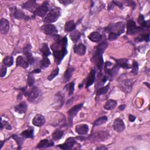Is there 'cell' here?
Segmentation results:
<instances>
[{
  "mask_svg": "<svg viewBox=\"0 0 150 150\" xmlns=\"http://www.w3.org/2000/svg\"><path fill=\"white\" fill-rule=\"evenodd\" d=\"M7 74V68L6 66H2L0 71V76L1 77H4Z\"/></svg>",
  "mask_w": 150,
  "mask_h": 150,
  "instance_id": "bcb514c9",
  "label": "cell"
},
{
  "mask_svg": "<svg viewBox=\"0 0 150 150\" xmlns=\"http://www.w3.org/2000/svg\"><path fill=\"white\" fill-rule=\"evenodd\" d=\"M35 83V78L33 75L29 74L28 77V86H32Z\"/></svg>",
  "mask_w": 150,
  "mask_h": 150,
  "instance_id": "ee69618b",
  "label": "cell"
},
{
  "mask_svg": "<svg viewBox=\"0 0 150 150\" xmlns=\"http://www.w3.org/2000/svg\"><path fill=\"white\" fill-rule=\"evenodd\" d=\"M73 50H74V52L77 55L79 56H83L86 53V46L84 45L83 44H79L78 45H75L74 46Z\"/></svg>",
  "mask_w": 150,
  "mask_h": 150,
  "instance_id": "44dd1931",
  "label": "cell"
},
{
  "mask_svg": "<svg viewBox=\"0 0 150 150\" xmlns=\"http://www.w3.org/2000/svg\"><path fill=\"white\" fill-rule=\"evenodd\" d=\"M110 87V85L108 84L103 87H102L100 88H99L98 91H97V96H100L102 95H104L106 94L108 91H109V89Z\"/></svg>",
  "mask_w": 150,
  "mask_h": 150,
  "instance_id": "ab89813d",
  "label": "cell"
},
{
  "mask_svg": "<svg viewBox=\"0 0 150 150\" xmlns=\"http://www.w3.org/2000/svg\"><path fill=\"white\" fill-rule=\"evenodd\" d=\"M76 141L75 138L73 137H69L68 138L65 143L63 144H60L57 145V147L60 148L62 149H68L72 148L75 144H76Z\"/></svg>",
  "mask_w": 150,
  "mask_h": 150,
  "instance_id": "5bb4252c",
  "label": "cell"
},
{
  "mask_svg": "<svg viewBox=\"0 0 150 150\" xmlns=\"http://www.w3.org/2000/svg\"><path fill=\"white\" fill-rule=\"evenodd\" d=\"M24 95L27 97L28 100L34 103H38L42 99V92L37 86H33L28 91L24 90Z\"/></svg>",
  "mask_w": 150,
  "mask_h": 150,
  "instance_id": "277c9868",
  "label": "cell"
},
{
  "mask_svg": "<svg viewBox=\"0 0 150 150\" xmlns=\"http://www.w3.org/2000/svg\"><path fill=\"white\" fill-rule=\"evenodd\" d=\"M49 9L46 5L43 4L39 7H38L35 11L34 12L35 16H38L40 17H44L46 13L48 12Z\"/></svg>",
  "mask_w": 150,
  "mask_h": 150,
  "instance_id": "e0dca14e",
  "label": "cell"
},
{
  "mask_svg": "<svg viewBox=\"0 0 150 150\" xmlns=\"http://www.w3.org/2000/svg\"><path fill=\"white\" fill-rule=\"evenodd\" d=\"M55 42L51 45V49L53 51L55 62L59 64L64 56L67 54L68 39L66 37L61 39V37L57 34L53 36Z\"/></svg>",
  "mask_w": 150,
  "mask_h": 150,
  "instance_id": "6da1fadb",
  "label": "cell"
},
{
  "mask_svg": "<svg viewBox=\"0 0 150 150\" xmlns=\"http://www.w3.org/2000/svg\"><path fill=\"white\" fill-rule=\"evenodd\" d=\"M66 88H68V90L69 91V96H72L74 92L75 91V83L74 82H72L69 84H68L66 87Z\"/></svg>",
  "mask_w": 150,
  "mask_h": 150,
  "instance_id": "b9f144b4",
  "label": "cell"
},
{
  "mask_svg": "<svg viewBox=\"0 0 150 150\" xmlns=\"http://www.w3.org/2000/svg\"><path fill=\"white\" fill-rule=\"evenodd\" d=\"M126 108V105L125 104H122V105H120L119 107H118V109L120 110L121 111H123L124 110V109Z\"/></svg>",
  "mask_w": 150,
  "mask_h": 150,
  "instance_id": "681fc988",
  "label": "cell"
},
{
  "mask_svg": "<svg viewBox=\"0 0 150 150\" xmlns=\"http://www.w3.org/2000/svg\"><path fill=\"white\" fill-rule=\"evenodd\" d=\"M16 64L17 66L21 67L24 69H26L29 66V62L27 61L25 57H23L22 56H19L17 58Z\"/></svg>",
  "mask_w": 150,
  "mask_h": 150,
  "instance_id": "d6986e66",
  "label": "cell"
},
{
  "mask_svg": "<svg viewBox=\"0 0 150 150\" xmlns=\"http://www.w3.org/2000/svg\"><path fill=\"white\" fill-rule=\"evenodd\" d=\"M113 127L114 130L117 133H122L125 129L126 126L123 120L121 118H116L113 123Z\"/></svg>",
  "mask_w": 150,
  "mask_h": 150,
  "instance_id": "8fae6325",
  "label": "cell"
},
{
  "mask_svg": "<svg viewBox=\"0 0 150 150\" xmlns=\"http://www.w3.org/2000/svg\"><path fill=\"white\" fill-rule=\"evenodd\" d=\"M74 70H75L74 68H68L66 71V72H65V74H64V79H65V82H68L69 80V79L71 78V77L72 76Z\"/></svg>",
  "mask_w": 150,
  "mask_h": 150,
  "instance_id": "74e56055",
  "label": "cell"
},
{
  "mask_svg": "<svg viewBox=\"0 0 150 150\" xmlns=\"http://www.w3.org/2000/svg\"><path fill=\"white\" fill-rule=\"evenodd\" d=\"M3 127H5L6 129H7L8 130H11L12 129L11 126L7 122H6V121L3 122L1 118V129H3Z\"/></svg>",
  "mask_w": 150,
  "mask_h": 150,
  "instance_id": "f6af8a7d",
  "label": "cell"
},
{
  "mask_svg": "<svg viewBox=\"0 0 150 150\" xmlns=\"http://www.w3.org/2000/svg\"><path fill=\"white\" fill-rule=\"evenodd\" d=\"M59 69L58 68V67H56L55 69H53L52 71V72L50 73V74L49 75V76L48 77V79L49 80V81H51L56 76H57L58 73H59Z\"/></svg>",
  "mask_w": 150,
  "mask_h": 150,
  "instance_id": "60d3db41",
  "label": "cell"
},
{
  "mask_svg": "<svg viewBox=\"0 0 150 150\" xmlns=\"http://www.w3.org/2000/svg\"><path fill=\"white\" fill-rule=\"evenodd\" d=\"M108 46V44L106 42H103L101 43L96 48V50L95 53L93 56V62L97 66L98 69H102L103 67V53H104V50Z\"/></svg>",
  "mask_w": 150,
  "mask_h": 150,
  "instance_id": "3957f363",
  "label": "cell"
},
{
  "mask_svg": "<svg viewBox=\"0 0 150 150\" xmlns=\"http://www.w3.org/2000/svg\"><path fill=\"white\" fill-rule=\"evenodd\" d=\"M64 136V131L61 130H56L52 134V138L54 140H59Z\"/></svg>",
  "mask_w": 150,
  "mask_h": 150,
  "instance_id": "8d00e7d4",
  "label": "cell"
},
{
  "mask_svg": "<svg viewBox=\"0 0 150 150\" xmlns=\"http://www.w3.org/2000/svg\"><path fill=\"white\" fill-rule=\"evenodd\" d=\"M83 105V103L77 104V105L73 106L72 109H71L69 110V111L68 112V117H69V123L71 124V126L72 125V122H73V118L77 115L79 111L80 110V109L82 108Z\"/></svg>",
  "mask_w": 150,
  "mask_h": 150,
  "instance_id": "9c48e42d",
  "label": "cell"
},
{
  "mask_svg": "<svg viewBox=\"0 0 150 150\" xmlns=\"http://www.w3.org/2000/svg\"><path fill=\"white\" fill-rule=\"evenodd\" d=\"M117 65L120 67V68H123L124 69H129V61L127 59H122L117 60L116 61Z\"/></svg>",
  "mask_w": 150,
  "mask_h": 150,
  "instance_id": "f1b7e54d",
  "label": "cell"
},
{
  "mask_svg": "<svg viewBox=\"0 0 150 150\" xmlns=\"http://www.w3.org/2000/svg\"><path fill=\"white\" fill-rule=\"evenodd\" d=\"M131 69H132V71H131L132 73H134V75H137L138 72V64L137 61H133Z\"/></svg>",
  "mask_w": 150,
  "mask_h": 150,
  "instance_id": "7bdbcfd3",
  "label": "cell"
},
{
  "mask_svg": "<svg viewBox=\"0 0 150 150\" xmlns=\"http://www.w3.org/2000/svg\"><path fill=\"white\" fill-rule=\"evenodd\" d=\"M61 15V10L59 8H53L50 10L49 13L44 19V22L46 24H51L53 22H56L59 17Z\"/></svg>",
  "mask_w": 150,
  "mask_h": 150,
  "instance_id": "5b68a950",
  "label": "cell"
},
{
  "mask_svg": "<svg viewBox=\"0 0 150 150\" xmlns=\"http://www.w3.org/2000/svg\"><path fill=\"white\" fill-rule=\"evenodd\" d=\"M12 15L15 18L18 19L28 20L29 19V17L28 16L26 15L21 11L17 10L16 8H14V9L12 10Z\"/></svg>",
  "mask_w": 150,
  "mask_h": 150,
  "instance_id": "ffe728a7",
  "label": "cell"
},
{
  "mask_svg": "<svg viewBox=\"0 0 150 150\" xmlns=\"http://www.w3.org/2000/svg\"><path fill=\"white\" fill-rule=\"evenodd\" d=\"M97 149H107L106 147H98V148H96Z\"/></svg>",
  "mask_w": 150,
  "mask_h": 150,
  "instance_id": "816d5d0a",
  "label": "cell"
},
{
  "mask_svg": "<svg viewBox=\"0 0 150 150\" xmlns=\"http://www.w3.org/2000/svg\"><path fill=\"white\" fill-rule=\"evenodd\" d=\"M80 37L81 34L79 31H77V30H75V31H73L70 35V37L72 41L75 43H76L80 39Z\"/></svg>",
  "mask_w": 150,
  "mask_h": 150,
  "instance_id": "d6a6232c",
  "label": "cell"
},
{
  "mask_svg": "<svg viewBox=\"0 0 150 150\" xmlns=\"http://www.w3.org/2000/svg\"><path fill=\"white\" fill-rule=\"evenodd\" d=\"M42 31L44 34L48 35L54 36L57 34V30L54 25L46 24L41 26Z\"/></svg>",
  "mask_w": 150,
  "mask_h": 150,
  "instance_id": "ba28073f",
  "label": "cell"
},
{
  "mask_svg": "<svg viewBox=\"0 0 150 150\" xmlns=\"http://www.w3.org/2000/svg\"><path fill=\"white\" fill-rule=\"evenodd\" d=\"M41 72V69H35L32 72V73H39Z\"/></svg>",
  "mask_w": 150,
  "mask_h": 150,
  "instance_id": "f907efd6",
  "label": "cell"
},
{
  "mask_svg": "<svg viewBox=\"0 0 150 150\" xmlns=\"http://www.w3.org/2000/svg\"><path fill=\"white\" fill-rule=\"evenodd\" d=\"M27 107H28L27 104L25 102H23L19 103V104H18L17 106H16L14 107V109L15 111H17V113L19 114H23L26 111Z\"/></svg>",
  "mask_w": 150,
  "mask_h": 150,
  "instance_id": "cb8c5ba5",
  "label": "cell"
},
{
  "mask_svg": "<svg viewBox=\"0 0 150 150\" xmlns=\"http://www.w3.org/2000/svg\"><path fill=\"white\" fill-rule=\"evenodd\" d=\"M10 29V23L8 21L4 18H1L0 21V31L3 34H6Z\"/></svg>",
  "mask_w": 150,
  "mask_h": 150,
  "instance_id": "ac0fdd59",
  "label": "cell"
},
{
  "mask_svg": "<svg viewBox=\"0 0 150 150\" xmlns=\"http://www.w3.org/2000/svg\"><path fill=\"white\" fill-rule=\"evenodd\" d=\"M134 82L131 79H126L121 82L120 84V87L123 91L125 93H130L131 91Z\"/></svg>",
  "mask_w": 150,
  "mask_h": 150,
  "instance_id": "30bf717a",
  "label": "cell"
},
{
  "mask_svg": "<svg viewBox=\"0 0 150 150\" xmlns=\"http://www.w3.org/2000/svg\"><path fill=\"white\" fill-rule=\"evenodd\" d=\"M107 29L109 32V39L113 41L116 39L124 32L125 30V24L123 22H118L110 25Z\"/></svg>",
  "mask_w": 150,
  "mask_h": 150,
  "instance_id": "7a4b0ae2",
  "label": "cell"
},
{
  "mask_svg": "<svg viewBox=\"0 0 150 150\" xmlns=\"http://www.w3.org/2000/svg\"><path fill=\"white\" fill-rule=\"evenodd\" d=\"M11 137H12L14 140H15L16 141L17 143L18 144V146L19 147V149H20V148H21V147H22L23 143H24V138H23L22 137H19L18 135H16V134L12 135L11 136Z\"/></svg>",
  "mask_w": 150,
  "mask_h": 150,
  "instance_id": "f35d334b",
  "label": "cell"
},
{
  "mask_svg": "<svg viewBox=\"0 0 150 150\" xmlns=\"http://www.w3.org/2000/svg\"><path fill=\"white\" fill-rule=\"evenodd\" d=\"M95 75H96V72L95 71V70H92L91 73H90L88 77L87 78V82H86V87H88L90 86H91L93 83L95 82Z\"/></svg>",
  "mask_w": 150,
  "mask_h": 150,
  "instance_id": "d4e9b609",
  "label": "cell"
},
{
  "mask_svg": "<svg viewBox=\"0 0 150 150\" xmlns=\"http://www.w3.org/2000/svg\"><path fill=\"white\" fill-rule=\"evenodd\" d=\"M76 24L73 21H68L65 25V30L66 32H72L76 28Z\"/></svg>",
  "mask_w": 150,
  "mask_h": 150,
  "instance_id": "83f0119b",
  "label": "cell"
},
{
  "mask_svg": "<svg viewBox=\"0 0 150 150\" xmlns=\"http://www.w3.org/2000/svg\"><path fill=\"white\" fill-rule=\"evenodd\" d=\"M135 119H136L135 117L133 115H131V114L129 115V120L131 122H134L135 120Z\"/></svg>",
  "mask_w": 150,
  "mask_h": 150,
  "instance_id": "c3c4849f",
  "label": "cell"
},
{
  "mask_svg": "<svg viewBox=\"0 0 150 150\" xmlns=\"http://www.w3.org/2000/svg\"><path fill=\"white\" fill-rule=\"evenodd\" d=\"M127 33L129 35H134L144 30L143 28L137 26L135 22L132 20L128 21L127 24Z\"/></svg>",
  "mask_w": 150,
  "mask_h": 150,
  "instance_id": "52a82bcc",
  "label": "cell"
},
{
  "mask_svg": "<svg viewBox=\"0 0 150 150\" xmlns=\"http://www.w3.org/2000/svg\"><path fill=\"white\" fill-rule=\"evenodd\" d=\"M21 135L25 138H34V129L32 128H29L24 131Z\"/></svg>",
  "mask_w": 150,
  "mask_h": 150,
  "instance_id": "484cf974",
  "label": "cell"
},
{
  "mask_svg": "<svg viewBox=\"0 0 150 150\" xmlns=\"http://www.w3.org/2000/svg\"><path fill=\"white\" fill-rule=\"evenodd\" d=\"M3 64L7 67H11L14 64V58L11 56H7L3 59Z\"/></svg>",
  "mask_w": 150,
  "mask_h": 150,
  "instance_id": "1f68e13d",
  "label": "cell"
},
{
  "mask_svg": "<svg viewBox=\"0 0 150 150\" xmlns=\"http://www.w3.org/2000/svg\"><path fill=\"white\" fill-rule=\"evenodd\" d=\"M54 145V143L53 142H49L48 140H41L39 143L37 145V148H48L49 147H52Z\"/></svg>",
  "mask_w": 150,
  "mask_h": 150,
  "instance_id": "4316f807",
  "label": "cell"
},
{
  "mask_svg": "<svg viewBox=\"0 0 150 150\" xmlns=\"http://www.w3.org/2000/svg\"><path fill=\"white\" fill-rule=\"evenodd\" d=\"M50 60L47 57H44L40 61L39 66L41 69H45L47 68L50 65Z\"/></svg>",
  "mask_w": 150,
  "mask_h": 150,
  "instance_id": "836d02e7",
  "label": "cell"
},
{
  "mask_svg": "<svg viewBox=\"0 0 150 150\" xmlns=\"http://www.w3.org/2000/svg\"><path fill=\"white\" fill-rule=\"evenodd\" d=\"M116 105H117L116 101L114 100H109L104 104V108L107 110H111L114 109Z\"/></svg>",
  "mask_w": 150,
  "mask_h": 150,
  "instance_id": "4dcf8cb0",
  "label": "cell"
},
{
  "mask_svg": "<svg viewBox=\"0 0 150 150\" xmlns=\"http://www.w3.org/2000/svg\"><path fill=\"white\" fill-rule=\"evenodd\" d=\"M59 2L64 6H67L72 3L73 1H72V0H61V1H59Z\"/></svg>",
  "mask_w": 150,
  "mask_h": 150,
  "instance_id": "7dc6e473",
  "label": "cell"
},
{
  "mask_svg": "<svg viewBox=\"0 0 150 150\" xmlns=\"http://www.w3.org/2000/svg\"><path fill=\"white\" fill-rule=\"evenodd\" d=\"M112 65L113 64L109 62H107L105 65V71L106 74L105 76L107 77V80L109 79L110 80H112L114 79V77L118 73L120 69V67L117 65H115L112 68H110Z\"/></svg>",
  "mask_w": 150,
  "mask_h": 150,
  "instance_id": "8992f818",
  "label": "cell"
},
{
  "mask_svg": "<svg viewBox=\"0 0 150 150\" xmlns=\"http://www.w3.org/2000/svg\"><path fill=\"white\" fill-rule=\"evenodd\" d=\"M45 123V117L41 114H37L34 117L32 120V124L38 127H41Z\"/></svg>",
  "mask_w": 150,
  "mask_h": 150,
  "instance_id": "2e32d148",
  "label": "cell"
},
{
  "mask_svg": "<svg viewBox=\"0 0 150 150\" xmlns=\"http://www.w3.org/2000/svg\"><path fill=\"white\" fill-rule=\"evenodd\" d=\"M109 134L105 131H100L92 135L90 137V139L96 141H104L109 137Z\"/></svg>",
  "mask_w": 150,
  "mask_h": 150,
  "instance_id": "4fadbf2b",
  "label": "cell"
},
{
  "mask_svg": "<svg viewBox=\"0 0 150 150\" xmlns=\"http://www.w3.org/2000/svg\"><path fill=\"white\" fill-rule=\"evenodd\" d=\"M88 39L93 42H99L102 39V35L97 32H93L88 37Z\"/></svg>",
  "mask_w": 150,
  "mask_h": 150,
  "instance_id": "603a6c76",
  "label": "cell"
},
{
  "mask_svg": "<svg viewBox=\"0 0 150 150\" xmlns=\"http://www.w3.org/2000/svg\"><path fill=\"white\" fill-rule=\"evenodd\" d=\"M31 46L30 45H27L23 49V53L25 55V57L27 59L29 64L32 65L34 62V59L31 53Z\"/></svg>",
  "mask_w": 150,
  "mask_h": 150,
  "instance_id": "7c38bea8",
  "label": "cell"
},
{
  "mask_svg": "<svg viewBox=\"0 0 150 150\" xmlns=\"http://www.w3.org/2000/svg\"><path fill=\"white\" fill-rule=\"evenodd\" d=\"M138 24L141 26L142 28H149V21H145L144 19V17L142 15H140L138 19Z\"/></svg>",
  "mask_w": 150,
  "mask_h": 150,
  "instance_id": "e575fe53",
  "label": "cell"
},
{
  "mask_svg": "<svg viewBox=\"0 0 150 150\" xmlns=\"http://www.w3.org/2000/svg\"><path fill=\"white\" fill-rule=\"evenodd\" d=\"M41 53L44 56V57H47L50 55V51L48 47V45L46 43H44L40 49Z\"/></svg>",
  "mask_w": 150,
  "mask_h": 150,
  "instance_id": "f546056e",
  "label": "cell"
},
{
  "mask_svg": "<svg viewBox=\"0 0 150 150\" xmlns=\"http://www.w3.org/2000/svg\"><path fill=\"white\" fill-rule=\"evenodd\" d=\"M76 131L79 134V135H84L87 133L88 131V127L87 125L83 124H79L77 125L76 127Z\"/></svg>",
  "mask_w": 150,
  "mask_h": 150,
  "instance_id": "7402d4cb",
  "label": "cell"
},
{
  "mask_svg": "<svg viewBox=\"0 0 150 150\" xmlns=\"http://www.w3.org/2000/svg\"><path fill=\"white\" fill-rule=\"evenodd\" d=\"M38 4L35 1H28L26 3H24L22 6V7L26 10L29 11L30 12H34L37 10Z\"/></svg>",
  "mask_w": 150,
  "mask_h": 150,
  "instance_id": "9a60e30c",
  "label": "cell"
},
{
  "mask_svg": "<svg viewBox=\"0 0 150 150\" xmlns=\"http://www.w3.org/2000/svg\"><path fill=\"white\" fill-rule=\"evenodd\" d=\"M107 120H108L107 117L106 116H103V117H102L97 119L93 123V127L99 126H101V125L106 123L107 121Z\"/></svg>",
  "mask_w": 150,
  "mask_h": 150,
  "instance_id": "d590c367",
  "label": "cell"
}]
</instances>
